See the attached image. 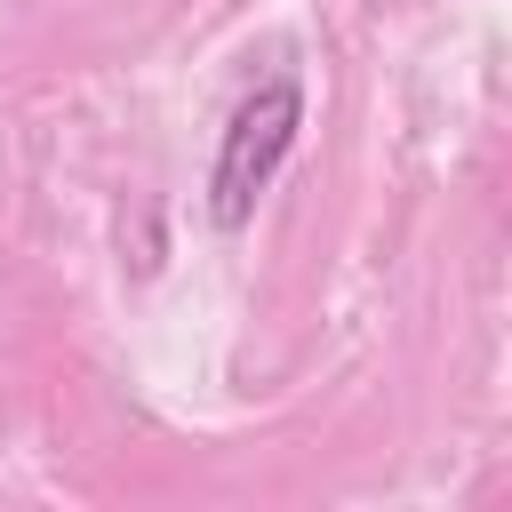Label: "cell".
Here are the masks:
<instances>
[{
	"mask_svg": "<svg viewBox=\"0 0 512 512\" xmlns=\"http://www.w3.org/2000/svg\"><path fill=\"white\" fill-rule=\"evenodd\" d=\"M296 128H304V88H296L288 72L264 80L256 96H240V112L224 120L216 168H208V216H216L224 232H240V224L256 216V200H264V184L280 176Z\"/></svg>",
	"mask_w": 512,
	"mask_h": 512,
	"instance_id": "cell-1",
	"label": "cell"
}]
</instances>
